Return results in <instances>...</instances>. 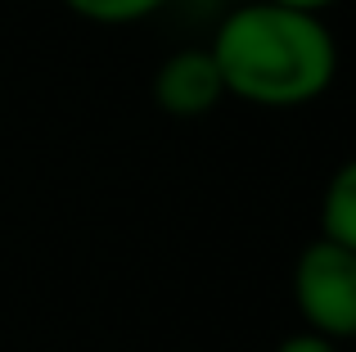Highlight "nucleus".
Listing matches in <instances>:
<instances>
[{"instance_id": "obj_2", "label": "nucleus", "mask_w": 356, "mask_h": 352, "mask_svg": "<svg viewBox=\"0 0 356 352\" xmlns=\"http://www.w3.org/2000/svg\"><path fill=\"white\" fill-rule=\"evenodd\" d=\"M293 307L302 330L352 344L356 339V253L316 235L302 244L293 262Z\"/></svg>"}, {"instance_id": "obj_3", "label": "nucleus", "mask_w": 356, "mask_h": 352, "mask_svg": "<svg viewBox=\"0 0 356 352\" xmlns=\"http://www.w3.org/2000/svg\"><path fill=\"white\" fill-rule=\"evenodd\" d=\"M221 99H226V81H221L208 45H181V50H172L158 63L154 104L167 118L194 122V118H208L212 109H221Z\"/></svg>"}, {"instance_id": "obj_5", "label": "nucleus", "mask_w": 356, "mask_h": 352, "mask_svg": "<svg viewBox=\"0 0 356 352\" xmlns=\"http://www.w3.org/2000/svg\"><path fill=\"white\" fill-rule=\"evenodd\" d=\"M68 14L86 18L99 27H127V23H145V18L163 14L172 0H59Z\"/></svg>"}, {"instance_id": "obj_4", "label": "nucleus", "mask_w": 356, "mask_h": 352, "mask_svg": "<svg viewBox=\"0 0 356 352\" xmlns=\"http://www.w3.org/2000/svg\"><path fill=\"white\" fill-rule=\"evenodd\" d=\"M321 235L356 253V154L339 163L321 194Z\"/></svg>"}, {"instance_id": "obj_1", "label": "nucleus", "mask_w": 356, "mask_h": 352, "mask_svg": "<svg viewBox=\"0 0 356 352\" xmlns=\"http://www.w3.org/2000/svg\"><path fill=\"white\" fill-rule=\"evenodd\" d=\"M208 50L226 81V99L252 109L316 104L339 77V41L325 14L275 0H243L221 14Z\"/></svg>"}, {"instance_id": "obj_6", "label": "nucleus", "mask_w": 356, "mask_h": 352, "mask_svg": "<svg viewBox=\"0 0 356 352\" xmlns=\"http://www.w3.org/2000/svg\"><path fill=\"white\" fill-rule=\"evenodd\" d=\"M275 352H343V344L316 335V330H293L289 339H280V344H275Z\"/></svg>"}, {"instance_id": "obj_7", "label": "nucleus", "mask_w": 356, "mask_h": 352, "mask_svg": "<svg viewBox=\"0 0 356 352\" xmlns=\"http://www.w3.org/2000/svg\"><path fill=\"white\" fill-rule=\"evenodd\" d=\"M275 5H293V9H312V14H325V9L339 5V0H275Z\"/></svg>"}]
</instances>
